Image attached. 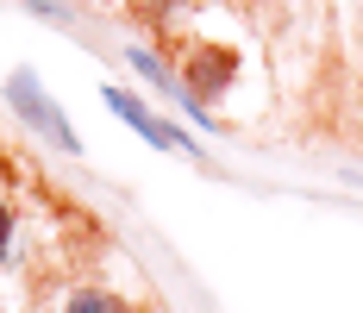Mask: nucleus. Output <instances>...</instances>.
<instances>
[{"label":"nucleus","instance_id":"nucleus-4","mask_svg":"<svg viewBox=\"0 0 363 313\" xmlns=\"http://www.w3.org/2000/svg\"><path fill=\"white\" fill-rule=\"evenodd\" d=\"M63 313H132L113 288H75L69 301H63Z\"/></svg>","mask_w":363,"mask_h":313},{"label":"nucleus","instance_id":"nucleus-5","mask_svg":"<svg viewBox=\"0 0 363 313\" xmlns=\"http://www.w3.org/2000/svg\"><path fill=\"white\" fill-rule=\"evenodd\" d=\"M6 251H13V207L0 201V257H6Z\"/></svg>","mask_w":363,"mask_h":313},{"label":"nucleus","instance_id":"nucleus-2","mask_svg":"<svg viewBox=\"0 0 363 313\" xmlns=\"http://www.w3.org/2000/svg\"><path fill=\"white\" fill-rule=\"evenodd\" d=\"M107 106H113V113H119V119H125V126H132V132H138L145 144H157V150H176V157H194V144L182 138V132L169 126V119H157V113H145V106L132 101L125 88H107Z\"/></svg>","mask_w":363,"mask_h":313},{"label":"nucleus","instance_id":"nucleus-1","mask_svg":"<svg viewBox=\"0 0 363 313\" xmlns=\"http://www.w3.org/2000/svg\"><path fill=\"white\" fill-rule=\"evenodd\" d=\"M6 101L19 106V119H26V126H32V132H44V138L57 144V150H82V138H75L69 132V119H63V113H57V101H50V94H38V82H32V70H19L13 75V82H6Z\"/></svg>","mask_w":363,"mask_h":313},{"label":"nucleus","instance_id":"nucleus-3","mask_svg":"<svg viewBox=\"0 0 363 313\" xmlns=\"http://www.w3.org/2000/svg\"><path fill=\"white\" fill-rule=\"evenodd\" d=\"M232 70H238V63H232V50H194V57H188V82H194V88H188V101L201 106V101H213V94H225Z\"/></svg>","mask_w":363,"mask_h":313}]
</instances>
